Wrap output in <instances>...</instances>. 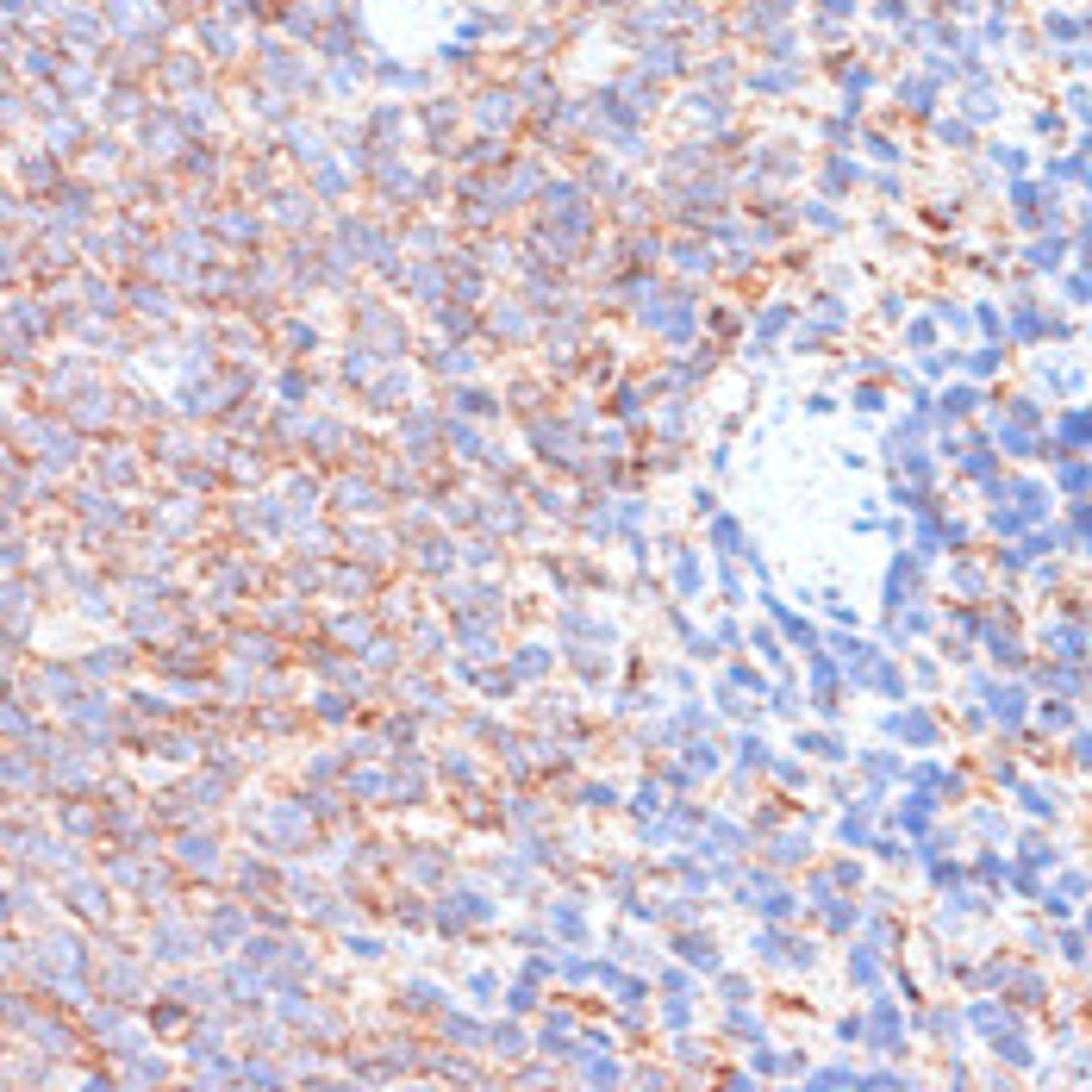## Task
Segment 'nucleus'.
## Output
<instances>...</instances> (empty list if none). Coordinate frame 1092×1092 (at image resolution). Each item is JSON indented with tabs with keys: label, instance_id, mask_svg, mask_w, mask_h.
Listing matches in <instances>:
<instances>
[{
	"label": "nucleus",
	"instance_id": "6",
	"mask_svg": "<svg viewBox=\"0 0 1092 1092\" xmlns=\"http://www.w3.org/2000/svg\"><path fill=\"white\" fill-rule=\"evenodd\" d=\"M1061 444H1068V450H1080V444H1086V419H1080V412H1068V419H1061Z\"/></svg>",
	"mask_w": 1092,
	"mask_h": 1092
},
{
	"label": "nucleus",
	"instance_id": "4",
	"mask_svg": "<svg viewBox=\"0 0 1092 1092\" xmlns=\"http://www.w3.org/2000/svg\"><path fill=\"white\" fill-rule=\"evenodd\" d=\"M973 400H980L973 387H949V394H943V412H955V419H961V412H973Z\"/></svg>",
	"mask_w": 1092,
	"mask_h": 1092
},
{
	"label": "nucleus",
	"instance_id": "5",
	"mask_svg": "<svg viewBox=\"0 0 1092 1092\" xmlns=\"http://www.w3.org/2000/svg\"><path fill=\"white\" fill-rule=\"evenodd\" d=\"M736 749H743V768H768V743L761 736H743Z\"/></svg>",
	"mask_w": 1092,
	"mask_h": 1092
},
{
	"label": "nucleus",
	"instance_id": "7",
	"mask_svg": "<svg viewBox=\"0 0 1092 1092\" xmlns=\"http://www.w3.org/2000/svg\"><path fill=\"white\" fill-rule=\"evenodd\" d=\"M1036 724H1043V731H1061V724H1073V712L1068 706H1036Z\"/></svg>",
	"mask_w": 1092,
	"mask_h": 1092
},
{
	"label": "nucleus",
	"instance_id": "3",
	"mask_svg": "<svg viewBox=\"0 0 1092 1092\" xmlns=\"http://www.w3.org/2000/svg\"><path fill=\"white\" fill-rule=\"evenodd\" d=\"M806 849H811L806 831H781V836H774V861H781V868H786V861H806Z\"/></svg>",
	"mask_w": 1092,
	"mask_h": 1092
},
{
	"label": "nucleus",
	"instance_id": "1",
	"mask_svg": "<svg viewBox=\"0 0 1092 1092\" xmlns=\"http://www.w3.org/2000/svg\"><path fill=\"white\" fill-rule=\"evenodd\" d=\"M886 731L905 736V743H930V736H936V724H930L924 712H893V718H886Z\"/></svg>",
	"mask_w": 1092,
	"mask_h": 1092
},
{
	"label": "nucleus",
	"instance_id": "2",
	"mask_svg": "<svg viewBox=\"0 0 1092 1092\" xmlns=\"http://www.w3.org/2000/svg\"><path fill=\"white\" fill-rule=\"evenodd\" d=\"M674 949L687 955V961H693V968H699V973H718V968H724V961H718V955H712V943H706V936H681Z\"/></svg>",
	"mask_w": 1092,
	"mask_h": 1092
}]
</instances>
